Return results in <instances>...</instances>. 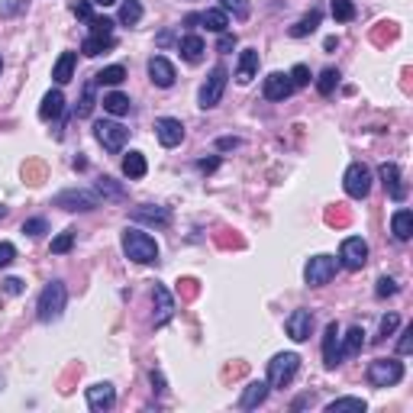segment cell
I'll return each mask as SVG.
<instances>
[{"instance_id":"cell-1","label":"cell","mask_w":413,"mask_h":413,"mask_svg":"<svg viewBox=\"0 0 413 413\" xmlns=\"http://www.w3.org/2000/svg\"><path fill=\"white\" fill-rule=\"evenodd\" d=\"M123 252L136 265L159 262V243H155L149 233H142V229H126V233H123Z\"/></svg>"},{"instance_id":"cell-2","label":"cell","mask_w":413,"mask_h":413,"mask_svg":"<svg viewBox=\"0 0 413 413\" xmlns=\"http://www.w3.org/2000/svg\"><path fill=\"white\" fill-rule=\"evenodd\" d=\"M65 304H68V288L62 281H49L39 294V304H36V317L42 323H52L65 313Z\"/></svg>"},{"instance_id":"cell-3","label":"cell","mask_w":413,"mask_h":413,"mask_svg":"<svg viewBox=\"0 0 413 413\" xmlns=\"http://www.w3.org/2000/svg\"><path fill=\"white\" fill-rule=\"evenodd\" d=\"M297 368H301V358L297 352H281V355H274L268 362V387H288L297 375Z\"/></svg>"},{"instance_id":"cell-4","label":"cell","mask_w":413,"mask_h":413,"mask_svg":"<svg viewBox=\"0 0 413 413\" xmlns=\"http://www.w3.org/2000/svg\"><path fill=\"white\" fill-rule=\"evenodd\" d=\"M404 378V365L397 358H375L368 365V381L375 387H394Z\"/></svg>"},{"instance_id":"cell-5","label":"cell","mask_w":413,"mask_h":413,"mask_svg":"<svg viewBox=\"0 0 413 413\" xmlns=\"http://www.w3.org/2000/svg\"><path fill=\"white\" fill-rule=\"evenodd\" d=\"M55 206H62V210H71V213H85V210H94L97 204H100V194L97 191H85V188H71V191H62V194H55V200H52Z\"/></svg>"},{"instance_id":"cell-6","label":"cell","mask_w":413,"mask_h":413,"mask_svg":"<svg viewBox=\"0 0 413 413\" xmlns=\"http://www.w3.org/2000/svg\"><path fill=\"white\" fill-rule=\"evenodd\" d=\"M342 188H346V194L352 200L368 197V191H371V171H368V165H362V161H352V165L346 168Z\"/></svg>"},{"instance_id":"cell-7","label":"cell","mask_w":413,"mask_h":413,"mask_svg":"<svg viewBox=\"0 0 413 413\" xmlns=\"http://www.w3.org/2000/svg\"><path fill=\"white\" fill-rule=\"evenodd\" d=\"M339 262L333 258V255H313L307 262V268H304V281L310 284V288H319V284H329L333 281V274H336Z\"/></svg>"},{"instance_id":"cell-8","label":"cell","mask_w":413,"mask_h":413,"mask_svg":"<svg viewBox=\"0 0 413 413\" xmlns=\"http://www.w3.org/2000/svg\"><path fill=\"white\" fill-rule=\"evenodd\" d=\"M94 136H97V142H100L107 152H120L123 146H126V139H130V130H126L123 123L100 120V123L94 126Z\"/></svg>"},{"instance_id":"cell-9","label":"cell","mask_w":413,"mask_h":413,"mask_svg":"<svg viewBox=\"0 0 413 413\" xmlns=\"http://www.w3.org/2000/svg\"><path fill=\"white\" fill-rule=\"evenodd\" d=\"M339 262L346 265L349 272H358V268H365L368 262V243L362 236H349L342 239V249H339Z\"/></svg>"},{"instance_id":"cell-10","label":"cell","mask_w":413,"mask_h":413,"mask_svg":"<svg viewBox=\"0 0 413 413\" xmlns=\"http://www.w3.org/2000/svg\"><path fill=\"white\" fill-rule=\"evenodd\" d=\"M226 81H229L226 65H216L213 71H210V78H206V85L200 87V107H204V110H210V107L220 103V97H223V91H226Z\"/></svg>"},{"instance_id":"cell-11","label":"cell","mask_w":413,"mask_h":413,"mask_svg":"<svg viewBox=\"0 0 413 413\" xmlns=\"http://www.w3.org/2000/svg\"><path fill=\"white\" fill-rule=\"evenodd\" d=\"M155 136H159V142L165 149H175V146H181V139H184V126H181V120H175V116H161V120H155Z\"/></svg>"},{"instance_id":"cell-12","label":"cell","mask_w":413,"mask_h":413,"mask_svg":"<svg viewBox=\"0 0 413 413\" xmlns=\"http://www.w3.org/2000/svg\"><path fill=\"white\" fill-rule=\"evenodd\" d=\"M284 326H288V336H291L294 342H307L310 333H313V313H310V310H294Z\"/></svg>"},{"instance_id":"cell-13","label":"cell","mask_w":413,"mask_h":413,"mask_svg":"<svg viewBox=\"0 0 413 413\" xmlns=\"http://www.w3.org/2000/svg\"><path fill=\"white\" fill-rule=\"evenodd\" d=\"M116 404V391H113V385H91L87 387V407L94 413H103V410H110V407Z\"/></svg>"},{"instance_id":"cell-14","label":"cell","mask_w":413,"mask_h":413,"mask_svg":"<svg viewBox=\"0 0 413 413\" xmlns=\"http://www.w3.org/2000/svg\"><path fill=\"white\" fill-rule=\"evenodd\" d=\"M378 175H381V184H385L387 194H391L394 200L407 197V188H404V181H401V168H397L394 161H385V165L378 168Z\"/></svg>"},{"instance_id":"cell-15","label":"cell","mask_w":413,"mask_h":413,"mask_svg":"<svg viewBox=\"0 0 413 413\" xmlns=\"http://www.w3.org/2000/svg\"><path fill=\"white\" fill-rule=\"evenodd\" d=\"M323 362H326V368L342 365V352H339V323H326V333H323Z\"/></svg>"},{"instance_id":"cell-16","label":"cell","mask_w":413,"mask_h":413,"mask_svg":"<svg viewBox=\"0 0 413 413\" xmlns=\"http://www.w3.org/2000/svg\"><path fill=\"white\" fill-rule=\"evenodd\" d=\"M262 91H265V97H268V100H284V97L294 94V85H291V78H288V75H281V71H272V75L265 78Z\"/></svg>"},{"instance_id":"cell-17","label":"cell","mask_w":413,"mask_h":413,"mask_svg":"<svg viewBox=\"0 0 413 413\" xmlns=\"http://www.w3.org/2000/svg\"><path fill=\"white\" fill-rule=\"evenodd\" d=\"M132 220L136 223H152V226H168L171 223V213L168 206H152V204H142V206H132Z\"/></svg>"},{"instance_id":"cell-18","label":"cell","mask_w":413,"mask_h":413,"mask_svg":"<svg viewBox=\"0 0 413 413\" xmlns=\"http://www.w3.org/2000/svg\"><path fill=\"white\" fill-rule=\"evenodd\" d=\"M152 301H155V326H165L175 313V301H171V294L165 284H155L152 288Z\"/></svg>"},{"instance_id":"cell-19","label":"cell","mask_w":413,"mask_h":413,"mask_svg":"<svg viewBox=\"0 0 413 413\" xmlns=\"http://www.w3.org/2000/svg\"><path fill=\"white\" fill-rule=\"evenodd\" d=\"M149 78L159 87H171L175 85V65H171L165 55H152L149 58Z\"/></svg>"},{"instance_id":"cell-20","label":"cell","mask_w":413,"mask_h":413,"mask_svg":"<svg viewBox=\"0 0 413 413\" xmlns=\"http://www.w3.org/2000/svg\"><path fill=\"white\" fill-rule=\"evenodd\" d=\"M268 391H272V387H268V381H252V385H245L239 407H243V410H255V407H262L265 397H268Z\"/></svg>"},{"instance_id":"cell-21","label":"cell","mask_w":413,"mask_h":413,"mask_svg":"<svg viewBox=\"0 0 413 413\" xmlns=\"http://www.w3.org/2000/svg\"><path fill=\"white\" fill-rule=\"evenodd\" d=\"M258 71V52L255 49H245L243 55H239V65H236V81L239 85H249Z\"/></svg>"},{"instance_id":"cell-22","label":"cell","mask_w":413,"mask_h":413,"mask_svg":"<svg viewBox=\"0 0 413 413\" xmlns=\"http://www.w3.org/2000/svg\"><path fill=\"white\" fill-rule=\"evenodd\" d=\"M75 62H78L75 52H62V55H58L55 68H52V78H55V85H68V81L75 78Z\"/></svg>"},{"instance_id":"cell-23","label":"cell","mask_w":413,"mask_h":413,"mask_svg":"<svg viewBox=\"0 0 413 413\" xmlns=\"http://www.w3.org/2000/svg\"><path fill=\"white\" fill-rule=\"evenodd\" d=\"M339 352H342V358H352V355H358L362 352V346H365V333H362V326H352L346 333V339L339 336Z\"/></svg>"},{"instance_id":"cell-24","label":"cell","mask_w":413,"mask_h":413,"mask_svg":"<svg viewBox=\"0 0 413 413\" xmlns=\"http://www.w3.org/2000/svg\"><path fill=\"white\" fill-rule=\"evenodd\" d=\"M391 233H394V239H401V243H407L413 236V213L410 210H397L394 216H391Z\"/></svg>"},{"instance_id":"cell-25","label":"cell","mask_w":413,"mask_h":413,"mask_svg":"<svg viewBox=\"0 0 413 413\" xmlns=\"http://www.w3.org/2000/svg\"><path fill=\"white\" fill-rule=\"evenodd\" d=\"M178 49H181V58L191 62V65H197L200 58H204V52H206V46H204V39L200 36H184Z\"/></svg>"},{"instance_id":"cell-26","label":"cell","mask_w":413,"mask_h":413,"mask_svg":"<svg viewBox=\"0 0 413 413\" xmlns=\"http://www.w3.org/2000/svg\"><path fill=\"white\" fill-rule=\"evenodd\" d=\"M62 110H65V97H62V91H49V94L42 97L39 116H42V120H55V116H62Z\"/></svg>"},{"instance_id":"cell-27","label":"cell","mask_w":413,"mask_h":413,"mask_svg":"<svg viewBox=\"0 0 413 413\" xmlns=\"http://www.w3.org/2000/svg\"><path fill=\"white\" fill-rule=\"evenodd\" d=\"M113 46H116L113 36H87L85 42H81V52H85L87 58H94V55H100V52H110Z\"/></svg>"},{"instance_id":"cell-28","label":"cell","mask_w":413,"mask_h":413,"mask_svg":"<svg viewBox=\"0 0 413 413\" xmlns=\"http://www.w3.org/2000/svg\"><path fill=\"white\" fill-rule=\"evenodd\" d=\"M149 171V165H146V155L142 152H130L126 159H123V175L126 178H142Z\"/></svg>"},{"instance_id":"cell-29","label":"cell","mask_w":413,"mask_h":413,"mask_svg":"<svg viewBox=\"0 0 413 413\" xmlns=\"http://www.w3.org/2000/svg\"><path fill=\"white\" fill-rule=\"evenodd\" d=\"M103 110L113 113V116H123V113H130V97L120 94V91H110V94H103Z\"/></svg>"},{"instance_id":"cell-30","label":"cell","mask_w":413,"mask_h":413,"mask_svg":"<svg viewBox=\"0 0 413 413\" xmlns=\"http://www.w3.org/2000/svg\"><path fill=\"white\" fill-rule=\"evenodd\" d=\"M200 23H204L210 33H226V26H229V17H226L223 10H206V13H200Z\"/></svg>"},{"instance_id":"cell-31","label":"cell","mask_w":413,"mask_h":413,"mask_svg":"<svg viewBox=\"0 0 413 413\" xmlns=\"http://www.w3.org/2000/svg\"><path fill=\"white\" fill-rule=\"evenodd\" d=\"M142 19V3L139 0H123L120 3V23L123 26H136Z\"/></svg>"},{"instance_id":"cell-32","label":"cell","mask_w":413,"mask_h":413,"mask_svg":"<svg viewBox=\"0 0 413 413\" xmlns=\"http://www.w3.org/2000/svg\"><path fill=\"white\" fill-rule=\"evenodd\" d=\"M94 85L97 81H87L85 91H81V103H78V110H75L78 120H87V116L94 113Z\"/></svg>"},{"instance_id":"cell-33","label":"cell","mask_w":413,"mask_h":413,"mask_svg":"<svg viewBox=\"0 0 413 413\" xmlns=\"http://www.w3.org/2000/svg\"><path fill=\"white\" fill-rule=\"evenodd\" d=\"M317 26H319V10H310L301 23H294V26H291V36L294 39H304V36H310Z\"/></svg>"},{"instance_id":"cell-34","label":"cell","mask_w":413,"mask_h":413,"mask_svg":"<svg viewBox=\"0 0 413 413\" xmlns=\"http://www.w3.org/2000/svg\"><path fill=\"white\" fill-rule=\"evenodd\" d=\"M220 10H223V13H233L236 19L252 17V3H249V0H220Z\"/></svg>"},{"instance_id":"cell-35","label":"cell","mask_w":413,"mask_h":413,"mask_svg":"<svg viewBox=\"0 0 413 413\" xmlns=\"http://www.w3.org/2000/svg\"><path fill=\"white\" fill-rule=\"evenodd\" d=\"M94 81H97V85H110V87H116V85H123V81H126V68H123V65L103 68L100 75H94Z\"/></svg>"},{"instance_id":"cell-36","label":"cell","mask_w":413,"mask_h":413,"mask_svg":"<svg viewBox=\"0 0 413 413\" xmlns=\"http://www.w3.org/2000/svg\"><path fill=\"white\" fill-rule=\"evenodd\" d=\"M365 401L362 397H339V401H333V404L326 407V413H342V410H355V413H365Z\"/></svg>"},{"instance_id":"cell-37","label":"cell","mask_w":413,"mask_h":413,"mask_svg":"<svg viewBox=\"0 0 413 413\" xmlns=\"http://www.w3.org/2000/svg\"><path fill=\"white\" fill-rule=\"evenodd\" d=\"M329 10H333V17H336L339 23L355 19V3H352V0H333V3H329Z\"/></svg>"},{"instance_id":"cell-38","label":"cell","mask_w":413,"mask_h":413,"mask_svg":"<svg viewBox=\"0 0 413 413\" xmlns=\"http://www.w3.org/2000/svg\"><path fill=\"white\" fill-rule=\"evenodd\" d=\"M336 85H339V71H336V68H326V71L319 75V81H317V91L323 97H329L333 91H336Z\"/></svg>"},{"instance_id":"cell-39","label":"cell","mask_w":413,"mask_h":413,"mask_svg":"<svg viewBox=\"0 0 413 413\" xmlns=\"http://www.w3.org/2000/svg\"><path fill=\"white\" fill-rule=\"evenodd\" d=\"M97 194H100V197H110V200H123V197H126V191L116 188L113 178H100V181H97Z\"/></svg>"},{"instance_id":"cell-40","label":"cell","mask_w":413,"mask_h":413,"mask_svg":"<svg viewBox=\"0 0 413 413\" xmlns=\"http://www.w3.org/2000/svg\"><path fill=\"white\" fill-rule=\"evenodd\" d=\"M71 245H75V233L68 229V233H62V236H55V239H52V252L65 255V252H71Z\"/></svg>"},{"instance_id":"cell-41","label":"cell","mask_w":413,"mask_h":413,"mask_svg":"<svg viewBox=\"0 0 413 413\" xmlns=\"http://www.w3.org/2000/svg\"><path fill=\"white\" fill-rule=\"evenodd\" d=\"M71 13H75L78 19H87V23H91V19H94V3H91V0H75V3H71Z\"/></svg>"},{"instance_id":"cell-42","label":"cell","mask_w":413,"mask_h":413,"mask_svg":"<svg viewBox=\"0 0 413 413\" xmlns=\"http://www.w3.org/2000/svg\"><path fill=\"white\" fill-rule=\"evenodd\" d=\"M288 78H291L294 87H307V85H310V68H307V65H294Z\"/></svg>"},{"instance_id":"cell-43","label":"cell","mask_w":413,"mask_h":413,"mask_svg":"<svg viewBox=\"0 0 413 413\" xmlns=\"http://www.w3.org/2000/svg\"><path fill=\"white\" fill-rule=\"evenodd\" d=\"M91 29H94V36H113V19L94 17L91 19Z\"/></svg>"},{"instance_id":"cell-44","label":"cell","mask_w":413,"mask_h":413,"mask_svg":"<svg viewBox=\"0 0 413 413\" xmlns=\"http://www.w3.org/2000/svg\"><path fill=\"white\" fill-rule=\"evenodd\" d=\"M46 229H49V226H46V220H42V216H36V220H26V223H23V233H26V236H42Z\"/></svg>"},{"instance_id":"cell-45","label":"cell","mask_w":413,"mask_h":413,"mask_svg":"<svg viewBox=\"0 0 413 413\" xmlns=\"http://www.w3.org/2000/svg\"><path fill=\"white\" fill-rule=\"evenodd\" d=\"M19 10H26V0H7V3L0 7V17H17Z\"/></svg>"},{"instance_id":"cell-46","label":"cell","mask_w":413,"mask_h":413,"mask_svg":"<svg viewBox=\"0 0 413 413\" xmlns=\"http://www.w3.org/2000/svg\"><path fill=\"white\" fill-rule=\"evenodd\" d=\"M13 258H17V249H13V243H0V268H7Z\"/></svg>"},{"instance_id":"cell-47","label":"cell","mask_w":413,"mask_h":413,"mask_svg":"<svg viewBox=\"0 0 413 413\" xmlns=\"http://www.w3.org/2000/svg\"><path fill=\"white\" fill-rule=\"evenodd\" d=\"M410 349H413V326H407L404 333H401V342H397V352H401V355H407Z\"/></svg>"},{"instance_id":"cell-48","label":"cell","mask_w":413,"mask_h":413,"mask_svg":"<svg viewBox=\"0 0 413 413\" xmlns=\"http://www.w3.org/2000/svg\"><path fill=\"white\" fill-rule=\"evenodd\" d=\"M391 294H397V281L394 278H381L378 281V297H391Z\"/></svg>"},{"instance_id":"cell-49","label":"cell","mask_w":413,"mask_h":413,"mask_svg":"<svg viewBox=\"0 0 413 413\" xmlns=\"http://www.w3.org/2000/svg\"><path fill=\"white\" fill-rule=\"evenodd\" d=\"M397 323H401V319H397V313H387V317L381 319V339L391 336V333L397 329Z\"/></svg>"},{"instance_id":"cell-50","label":"cell","mask_w":413,"mask_h":413,"mask_svg":"<svg viewBox=\"0 0 413 413\" xmlns=\"http://www.w3.org/2000/svg\"><path fill=\"white\" fill-rule=\"evenodd\" d=\"M243 146V139H236V136H223V139H216V149L226 152V149H239Z\"/></svg>"},{"instance_id":"cell-51","label":"cell","mask_w":413,"mask_h":413,"mask_svg":"<svg viewBox=\"0 0 413 413\" xmlns=\"http://www.w3.org/2000/svg\"><path fill=\"white\" fill-rule=\"evenodd\" d=\"M216 49H220V52H229V49H236V36H229V33H220V42H216Z\"/></svg>"},{"instance_id":"cell-52","label":"cell","mask_w":413,"mask_h":413,"mask_svg":"<svg viewBox=\"0 0 413 413\" xmlns=\"http://www.w3.org/2000/svg\"><path fill=\"white\" fill-rule=\"evenodd\" d=\"M19 291H23V281H19V278H7V281H3V294L13 297V294H19Z\"/></svg>"},{"instance_id":"cell-53","label":"cell","mask_w":413,"mask_h":413,"mask_svg":"<svg viewBox=\"0 0 413 413\" xmlns=\"http://www.w3.org/2000/svg\"><path fill=\"white\" fill-rule=\"evenodd\" d=\"M197 168L210 175V171H216V168H220V159H200V161H197Z\"/></svg>"},{"instance_id":"cell-54","label":"cell","mask_w":413,"mask_h":413,"mask_svg":"<svg viewBox=\"0 0 413 413\" xmlns=\"http://www.w3.org/2000/svg\"><path fill=\"white\" fill-rule=\"evenodd\" d=\"M149 378H152V385H155V391H165V378H161L159 371H152Z\"/></svg>"},{"instance_id":"cell-55","label":"cell","mask_w":413,"mask_h":413,"mask_svg":"<svg viewBox=\"0 0 413 413\" xmlns=\"http://www.w3.org/2000/svg\"><path fill=\"white\" fill-rule=\"evenodd\" d=\"M91 3H97V7H113L116 0H91Z\"/></svg>"},{"instance_id":"cell-56","label":"cell","mask_w":413,"mask_h":413,"mask_svg":"<svg viewBox=\"0 0 413 413\" xmlns=\"http://www.w3.org/2000/svg\"><path fill=\"white\" fill-rule=\"evenodd\" d=\"M3 216H7V206H3V204H0V220H3Z\"/></svg>"},{"instance_id":"cell-57","label":"cell","mask_w":413,"mask_h":413,"mask_svg":"<svg viewBox=\"0 0 413 413\" xmlns=\"http://www.w3.org/2000/svg\"><path fill=\"white\" fill-rule=\"evenodd\" d=\"M0 71H3V58H0Z\"/></svg>"}]
</instances>
